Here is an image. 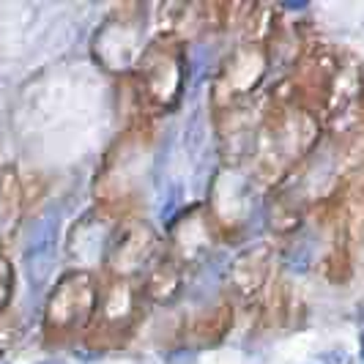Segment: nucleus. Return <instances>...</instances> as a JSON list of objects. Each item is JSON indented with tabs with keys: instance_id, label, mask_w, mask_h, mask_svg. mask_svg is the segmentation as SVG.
I'll return each instance as SVG.
<instances>
[{
	"instance_id": "f257e3e1",
	"label": "nucleus",
	"mask_w": 364,
	"mask_h": 364,
	"mask_svg": "<svg viewBox=\"0 0 364 364\" xmlns=\"http://www.w3.org/2000/svg\"><path fill=\"white\" fill-rule=\"evenodd\" d=\"M58 228H60V217L58 208L44 211L36 219L28 244H25V274L33 291H41L44 282L50 279L55 266V255H58Z\"/></svg>"
},
{
	"instance_id": "f03ea898",
	"label": "nucleus",
	"mask_w": 364,
	"mask_h": 364,
	"mask_svg": "<svg viewBox=\"0 0 364 364\" xmlns=\"http://www.w3.org/2000/svg\"><path fill=\"white\" fill-rule=\"evenodd\" d=\"M38 364H63V362H53V359H50V362H38Z\"/></svg>"
},
{
	"instance_id": "7ed1b4c3",
	"label": "nucleus",
	"mask_w": 364,
	"mask_h": 364,
	"mask_svg": "<svg viewBox=\"0 0 364 364\" xmlns=\"http://www.w3.org/2000/svg\"><path fill=\"white\" fill-rule=\"evenodd\" d=\"M362 356H364V331H362Z\"/></svg>"
}]
</instances>
